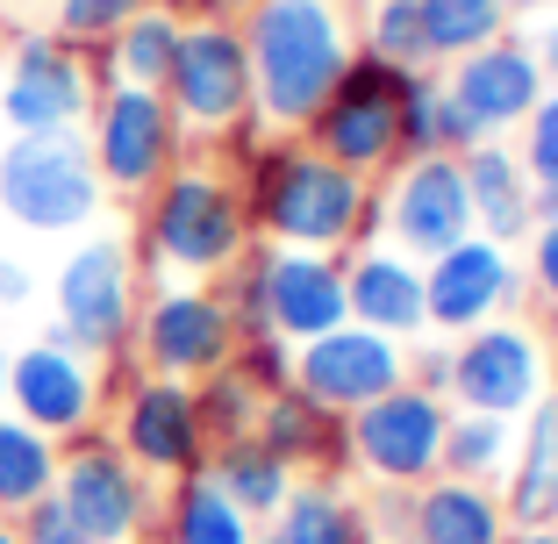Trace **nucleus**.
<instances>
[{
    "label": "nucleus",
    "mask_w": 558,
    "mask_h": 544,
    "mask_svg": "<svg viewBox=\"0 0 558 544\" xmlns=\"http://www.w3.org/2000/svg\"><path fill=\"white\" fill-rule=\"evenodd\" d=\"M122 459L144 466L150 480H186L208 466V430H201V401L186 379H158V373H136L130 387L116 395V430Z\"/></svg>",
    "instance_id": "dca6fc26"
},
{
    "label": "nucleus",
    "mask_w": 558,
    "mask_h": 544,
    "mask_svg": "<svg viewBox=\"0 0 558 544\" xmlns=\"http://www.w3.org/2000/svg\"><path fill=\"white\" fill-rule=\"evenodd\" d=\"M100 401H108L100 365L65 344H50V337H36V344H22L8 359V415L44 430L50 445H65L80 430H100Z\"/></svg>",
    "instance_id": "a211bd4d"
},
{
    "label": "nucleus",
    "mask_w": 558,
    "mask_h": 544,
    "mask_svg": "<svg viewBox=\"0 0 558 544\" xmlns=\"http://www.w3.org/2000/svg\"><path fill=\"white\" fill-rule=\"evenodd\" d=\"M544 395H551V359H544L537 323L501 315V323H487V330L451 337V379H444V401H451V409L523 423Z\"/></svg>",
    "instance_id": "1a4fd4ad"
},
{
    "label": "nucleus",
    "mask_w": 558,
    "mask_h": 544,
    "mask_svg": "<svg viewBox=\"0 0 558 544\" xmlns=\"http://www.w3.org/2000/svg\"><path fill=\"white\" fill-rule=\"evenodd\" d=\"M230 365L258 387V395H279V387L294 379V344H279V337H265V344H236Z\"/></svg>",
    "instance_id": "58836bf2"
},
{
    "label": "nucleus",
    "mask_w": 558,
    "mask_h": 544,
    "mask_svg": "<svg viewBox=\"0 0 558 544\" xmlns=\"http://www.w3.org/2000/svg\"><path fill=\"white\" fill-rule=\"evenodd\" d=\"M258 523L236 509L208 473H186V480H165L158 495V544H251Z\"/></svg>",
    "instance_id": "cd10ccee"
},
{
    "label": "nucleus",
    "mask_w": 558,
    "mask_h": 544,
    "mask_svg": "<svg viewBox=\"0 0 558 544\" xmlns=\"http://www.w3.org/2000/svg\"><path fill=\"white\" fill-rule=\"evenodd\" d=\"M8 359H15V351L0 344V409H8Z\"/></svg>",
    "instance_id": "8fccbe9b"
},
{
    "label": "nucleus",
    "mask_w": 558,
    "mask_h": 544,
    "mask_svg": "<svg viewBox=\"0 0 558 544\" xmlns=\"http://www.w3.org/2000/svg\"><path fill=\"white\" fill-rule=\"evenodd\" d=\"M515 158H523L530 186H551L558 180V86H544V100L530 108L523 130H515Z\"/></svg>",
    "instance_id": "e433bc0d"
},
{
    "label": "nucleus",
    "mask_w": 558,
    "mask_h": 544,
    "mask_svg": "<svg viewBox=\"0 0 558 544\" xmlns=\"http://www.w3.org/2000/svg\"><path fill=\"white\" fill-rule=\"evenodd\" d=\"M15 530H22V544H86V530L65 516V501H58V495L29 501V509L15 516Z\"/></svg>",
    "instance_id": "ea45409f"
},
{
    "label": "nucleus",
    "mask_w": 558,
    "mask_h": 544,
    "mask_svg": "<svg viewBox=\"0 0 558 544\" xmlns=\"http://www.w3.org/2000/svg\"><path fill=\"white\" fill-rule=\"evenodd\" d=\"M265 530L279 544H379L365 501L344 495V480H323V473H301L294 495L279 501V516Z\"/></svg>",
    "instance_id": "bb28decb"
},
{
    "label": "nucleus",
    "mask_w": 558,
    "mask_h": 544,
    "mask_svg": "<svg viewBox=\"0 0 558 544\" xmlns=\"http://www.w3.org/2000/svg\"><path fill=\"white\" fill-rule=\"evenodd\" d=\"M523 258L515 244H494V237H459L451 251L423 258V301H429V330L451 344L465 330H487L501 315L523 309Z\"/></svg>",
    "instance_id": "4468645a"
},
{
    "label": "nucleus",
    "mask_w": 558,
    "mask_h": 544,
    "mask_svg": "<svg viewBox=\"0 0 558 544\" xmlns=\"http://www.w3.org/2000/svg\"><path fill=\"white\" fill-rule=\"evenodd\" d=\"M530 215H537V222H558V180L551 186H530Z\"/></svg>",
    "instance_id": "de8ad7c7"
},
{
    "label": "nucleus",
    "mask_w": 558,
    "mask_h": 544,
    "mask_svg": "<svg viewBox=\"0 0 558 544\" xmlns=\"http://www.w3.org/2000/svg\"><path fill=\"white\" fill-rule=\"evenodd\" d=\"M65 516L86 530V544H136L158 523V480L144 466L122 459V445L108 430H80L58 445V487Z\"/></svg>",
    "instance_id": "6e6552de"
},
{
    "label": "nucleus",
    "mask_w": 558,
    "mask_h": 544,
    "mask_svg": "<svg viewBox=\"0 0 558 544\" xmlns=\"http://www.w3.org/2000/svg\"><path fill=\"white\" fill-rule=\"evenodd\" d=\"M359 50H373V58H387V65H401V72H423L429 44H423L415 0H373V8H365V29H359Z\"/></svg>",
    "instance_id": "72a5a7b5"
},
{
    "label": "nucleus",
    "mask_w": 558,
    "mask_h": 544,
    "mask_svg": "<svg viewBox=\"0 0 558 544\" xmlns=\"http://www.w3.org/2000/svg\"><path fill=\"white\" fill-rule=\"evenodd\" d=\"M0 44H8V15H0Z\"/></svg>",
    "instance_id": "6e6d98bb"
},
{
    "label": "nucleus",
    "mask_w": 558,
    "mask_h": 544,
    "mask_svg": "<svg viewBox=\"0 0 558 544\" xmlns=\"http://www.w3.org/2000/svg\"><path fill=\"white\" fill-rule=\"evenodd\" d=\"M201 473H208L215 487H222V495H230V501H236V509H244L258 530L279 516V501L294 495V480H301L294 466H279L272 451L258 445V437H230V445H215Z\"/></svg>",
    "instance_id": "c85d7f7f"
},
{
    "label": "nucleus",
    "mask_w": 558,
    "mask_h": 544,
    "mask_svg": "<svg viewBox=\"0 0 558 544\" xmlns=\"http://www.w3.org/2000/svg\"><path fill=\"white\" fill-rule=\"evenodd\" d=\"M344 301H351V323L395 337V344H415L429 337V301H423V258L395 251L387 237L344 258Z\"/></svg>",
    "instance_id": "412c9836"
},
{
    "label": "nucleus",
    "mask_w": 558,
    "mask_h": 544,
    "mask_svg": "<svg viewBox=\"0 0 558 544\" xmlns=\"http://www.w3.org/2000/svg\"><path fill=\"white\" fill-rule=\"evenodd\" d=\"M444 94L473 116V130L487 136V144H509V136L530 122V108L544 100L537 50H530L523 36H501V44L473 50V58H459V65H444Z\"/></svg>",
    "instance_id": "6ab92c4d"
},
{
    "label": "nucleus",
    "mask_w": 558,
    "mask_h": 544,
    "mask_svg": "<svg viewBox=\"0 0 558 544\" xmlns=\"http://www.w3.org/2000/svg\"><path fill=\"white\" fill-rule=\"evenodd\" d=\"M537 50V72H544V86H558V22L544 29V44H530Z\"/></svg>",
    "instance_id": "a18cd8bd"
},
{
    "label": "nucleus",
    "mask_w": 558,
    "mask_h": 544,
    "mask_svg": "<svg viewBox=\"0 0 558 544\" xmlns=\"http://www.w3.org/2000/svg\"><path fill=\"white\" fill-rule=\"evenodd\" d=\"M501 509L509 523H558V395H544L537 409L515 423V459L501 473Z\"/></svg>",
    "instance_id": "b1692460"
},
{
    "label": "nucleus",
    "mask_w": 558,
    "mask_h": 544,
    "mask_svg": "<svg viewBox=\"0 0 558 544\" xmlns=\"http://www.w3.org/2000/svg\"><path fill=\"white\" fill-rule=\"evenodd\" d=\"M58 487V445L22 415H0V516H22Z\"/></svg>",
    "instance_id": "7c9ffc66"
},
{
    "label": "nucleus",
    "mask_w": 558,
    "mask_h": 544,
    "mask_svg": "<svg viewBox=\"0 0 558 544\" xmlns=\"http://www.w3.org/2000/svg\"><path fill=\"white\" fill-rule=\"evenodd\" d=\"M80 136L94 150L100 194H116V201H144L172 166H186L180 116L165 108V94H144V86H100Z\"/></svg>",
    "instance_id": "0eeeda50"
},
{
    "label": "nucleus",
    "mask_w": 558,
    "mask_h": 544,
    "mask_svg": "<svg viewBox=\"0 0 558 544\" xmlns=\"http://www.w3.org/2000/svg\"><path fill=\"white\" fill-rule=\"evenodd\" d=\"M180 29H186L180 8H144V15H130L108 44L94 50V80L100 86H144V94H165V72H172V58H180Z\"/></svg>",
    "instance_id": "a878e982"
},
{
    "label": "nucleus",
    "mask_w": 558,
    "mask_h": 544,
    "mask_svg": "<svg viewBox=\"0 0 558 544\" xmlns=\"http://www.w3.org/2000/svg\"><path fill=\"white\" fill-rule=\"evenodd\" d=\"M100 172L80 130L8 136L0 144V215L29 237H80L100 215Z\"/></svg>",
    "instance_id": "20e7f679"
},
{
    "label": "nucleus",
    "mask_w": 558,
    "mask_h": 544,
    "mask_svg": "<svg viewBox=\"0 0 558 544\" xmlns=\"http://www.w3.org/2000/svg\"><path fill=\"white\" fill-rule=\"evenodd\" d=\"M236 186H244L251 237L272 244V251H329V258H351V251L387 237L379 186L344 172V166H329L323 150H308L301 136L265 144Z\"/></svg>",
    "instance_id": "f257e3e1"
},
{
    "label": "nucleus",
    "mask_w": 558,
    "mask_h": 544,
    "mask_svg": "<svg viewBox=\"0 0 558 544\" xmlns=\"http://www.w3.org/2000/svg\"><path fill=\"white\" fill-rule=\"evenodd\" d=\"M444 423H451V401H444V395H423V387H395V395H379L373 409L344 415L351 466H359L373 487L415 495L423 480H437V473H444Z\"/></svg>",
    "instance_id": "9b49d317"
},
{
    "label": "nucleus",
    "mask_w": 558,
    "mask_h": 544,
    "mask_svg": "<svg viewBox=\"0 0 558 544\" xmlns=\"http://www.w3.org/2000/svg\"><path fill=\"white\" fill-rule=\"evenodd\" d=\"M165 8H180L186 22H194V15H208V22H244L258 0H165Z\"/></svg>",
    "instance_id": "37998d69"
},
{
    "label": "nucleus",
    "mask_w": 558,
    "mask_h": 544,
    "mask_svg": "<svg viewBox=\"0 0 558 544\" xmlns=\"http://www.w3.org/2000/svg\"><path fill=\"white\" fill-rule=\"evenodd\" d=\"M165 108L180 116L186 144L194 136H222L251 122V50L236 22H208L194 15L180 29V58L165 72Z\"/></svg>",
    "instance_id": "9d476101"
},
{
    "label": "nucleus",
    "mask_w": 558,
    "mask_h": 544,
    "mask_svg": "<svg viewBox=\"0 0 558 544\" xmlns=\"http://www.w3.org/2000/svg\"><path fill=\"white\" fill-rule=\"evenodd\" d=\"M136 544H144V537H136Z\"/></svg>",
    "instance_id": "4d7b16f0"
},
{
    "label": "nucleus",
    "mask_w": 558,
    "mask_h": 544,
    "mask_svg": "<svg viewBox=\"0 0 558 544\" xmlns=\"http://www.w3.org/2000/svg\"><path fill=\"white\" fill-rule=\"evenodd\" d=\"M236 29L251 50V116L272 136H301L359 50L344 0H258Z\"/></svg>",
    "instance_id": "f03ea898"
},
{
    "label": "nucleus",
    "mask_w": 558,
    "mask_h": 544,
    "mask_svg": "<svg viewBox=\"0 0 558 544\" xmlns=\"http://www.w3.org/2000/svg\"><path fill=\"white\" fill-rule=\"evenodd\" d=\"M130 351L144 373L158 379H208L236 359V330H230V309L215 301V287H186V280H165L150 301H136V330Z\"/></svg>",
    "instance_id": "f8f14e48"
},
{
    "label": "nucleus",
    "mask_w": 558,
    "mask_h": 544,
    "mask_svg": "<svg viewBox=\"0 0 558 544\" xmlns=\"http://www.w3.org/2000/svg\"><path fill=\"white\" fill-rule=\"evenodd\" d=\"M29 294H36V273H29V258H15V251H0V309H22Z\"/></svg>",
    "instance_id": "79ce46f5"
},
{
    "label": "nucleus",
    "mask_w": 558,
    "mask_h": 544,
    "mask_svg": "<svg viewBox=\"0 0 558 544\" xmlns=\"http://www.w3.org/2000/svg\"><path fill=\"white\" fill-rule=\"evenodd\" d=\"M509 459H515V423L451 409V423H444V473L451 480H480V487H501Z\"/></svg>",
    "instance_id": "2f4dec72"
},
{
    "label": "nucleus",
    "mask_w": 558,
    "mask_h": 544,
    "mask_svg": "<svg viewBox=\"0 0 558 544\" xmlns=\"http://www.w3.org/2000/svg\"><path fill=\"white\" fill-rule=\"evenodd\" d=\"M8 8H50V0H0V15H8Z\"/></svg>",
    "instance_id": "603ef678"
},
{
    "label": "nucleus",
    "mask_w": 558,
    "mask_h": 544,
    "mask_svg": "<svg viewBox=\"0 0 558 544\" xmlns=\"http://www.w3.org/2000/svg\"><path fill=\"white\" fill-rule=\"evenodd\" d=\"M251 544H279V537H272V530H258V537H251Z\"/></svg>",
    "instance_id": "5fc2aeb1"
},
{
    "label": "nucleus",
    "mask_w": 558,
    "mask_h": 544,
    "mask_svg": "<svg viewBox=\"0 0 558 544\" xmlns=\"http://www.w3.org/2000/svg\"><path fill=\"white\" fill-rule=\"evenodd\" d=\"M144 8H165V0H50V36L94 58V50L108 44L130 15H144Z\"/></svg>",
    "instance_id": "f704fd0d"
},
{
    "label": "nucleus",
    "mask_w": 558,
    "mask_h": 544,
    "mask_svg": "<svg viewBox=\"0 0 558 544\" xmlns=\"http://www.w3.org/2000/svg\"><path fill=\"white\" fill-rule=\"evenodd\" d=\"M258 244L244 215V186L222 166H172L136 208V258L158 280H186V287H215L244 251Z\"/></svg>",
    "instance_id": "7ed1b4c3"
},
{
    "label": "nucleus",
    "mask_w": 558,
    "mask_h": 544,
    "mask_svg": "<svg viewBox=\"0 0 558 544\" xmlns=\"http://www.w3.org/2000/svg\"><path fill=\"white\" fill-rule=\"evenodd\" d=\"M523 287L544 301V315H558V222H537L523 237Z\"/></svg>",
    "instance_id": "4c0bfd02"
},
{
    "label": "nucleus",
    "mask_w": 558,
    "mask_h": 544,
    "mask_svg": "<svg viewBox=\"0 0 558 544\" xmlns=\"http://www.w3.org/2000/svg\"><path fill=\"white\" fill-rule=\"evenodd\" d=\"M401 80L409 72L373 58V50H351L344 80L329 86V100L315 108V122L301 130V144L323 150L329 166L359 172V180H387L401 166Z\"/></svg>",
    "instance_id": "39448f33"
},
{
    "label": "nucleus",
    "mask_w": 558,
    "mask_h": 544,
    "mask_svg": "<svg viewBox=\"0 0 558 544\" xmlns=\"http://www.w3.org/2000/svg\"><path fill=\"white\" fill-rule=\"evenodd\" d=\"M379 530H395V537H401V530H409V495H395V487H387V495H379V516H373V537H379Z\"/></svg>",
    "instance_id": "c03bdc74"
},
{
    "label": "nucleus",
    "mask_w": 558,
    "mask_h": 544,
    "mask_svg": "<svg viewBox=\"0 0 558 544\" xmlns=\"http://www.w3.org/2000/svg\"><path fill=\"white\" fill-rule=\"evenodd\" d=\"M0 544H22V530H15V516H0Z\"/></svg>",
    "instance_id": "3c124183"
},
{
    "label": "nucleus",
    "mask_w": 558,
    "mask_h": 544,
    "mask_svg": "<svg viewBox=\"0 0 558 544\" xmlns=\"http://www.w3.org/2000/svg\"><path fill=\"white\" fill-rule=\"evenodd\" d=\"M501 544H558V523H509V537H501Z\"/></svg>",
    "instance_id": "49530a36"
},
{
    "label": "nucleus",
    "mask_w": 558,
    "mask_h": 544,
    "mask_svg": "<svg viewBox=\"0 0 558 544\" xmlns=\"http://www.w3.org/2000/svg\"><path fill=\"white\" fill-rule=\"evenodd\" d=\"M465 172V194H473V230L494 237V244H523L537 230V215H530V172L515 158V144H480L459 158Z\"/></svg>",
    "instance_id": "393cba45"
},
{
    "label": "nucleus",
    "mask_w": 558,
    "mask_h": 544,
    "mask_svg": "<svg viewBox=\"0 0 558 544\" xmlns=\"http://www.w3.org/2000/svg\"><path fill=\"white\" fill-rule=\"evenodd\" d=\"M94 58L58 44L50 29L8 36V80H0V122L15 136H50V130H86L94 116Z\"/></svg>",
    "instance_id": "ddd939ff"
},
{
    "label": "nucleus",
    "mask_w": 558,
    "mask_h": 544,
    "mask_svg": "<svg viewBox=\"0 0 558 544\" xmlns=\"http://www.w3.org/2000/svg\"><path fill=\"white\" fill-rule=\"evenodd\" d=\"M265 451H272L279 466H294V473H323L337 480L351 466V445H344V415L315 409L301 387H279V395H265L258 409V430H251Z\"/></svg>",
    "instance_id": "5701e85b"
},
{
    "label": "nucleus",
    "mask_w": 558,
    "mask_h": 544,
    "mask_svg": "<svg viewBox=\"0 0 558 544\" xmlns=\"http://www.w3.org/2000/svg\"><path fill=\"white\" fill-rule=\"evenodd\" d=\"M379 215H387V244L409 251V258H437L459 237H473V194H465L459 158L451 150L401 158L379 186Z\"/></svg>",
    "instance_id": "f3484780"
},
{
    "label": "nucleus",
    "mask_w": 558,
    "mask_h": 544,
    "mask_svg": "<svg viewBox=\"0 0 558 544\" xmlns=\"http://www.w3.org/2000/svg\"><path fill=\"white\" fill-rule=\"evenodd\" d=\"M409 544H501L509 537V509H501V487H480V480H423L409 495Z\"/></svg>",
    "instance_id": "4be33fe9"
},
{
    "label": "nucleus",
    "mask_w": 558,
    "mask_h": 544,
    "mask_svg": "<svg viewBox=\"0 0 558 544\" xmlns=\"http://www.w3.org/2000/svg\"><path fill=\"white\" fill-rule=\"evenodd\" d=\"M429 150H444V80L423 65L401 80V158H429Z\"/></svg>",
    "instance_id": "c9c22d12"
},
{
    "label": "nucleus",
    "mask_w": 558,
    "mask_h": 544,
    "mask_svg": "<svg viewBox=\"0 0 558 544\" xmlns=\"http://www.w3.org/2000/svg\"><path fill=\"white\" fill-rule=\"evenodd\" d=\"M415 15H423L429 65H459V58H473V50L509 36L515 8L509 0H415Z\"/></svg>",
    "instance_id": "c756f323"
},
{
    "label": "nucleus",
    "mask_w": 558,
    "mask_h": 544,
    "mask_svg": "<svg viewBox=\"0 0 558 544\" xmlns=\"http://www.w3.org/2000/svg\"><path fill=\"white\" fill-rule=\"evenodd\" d=\"M509 8H558V0H509Z\"/></svg>",
    "instance_id": "864d4df0"
},
{
    "label": "nucleus",
    "mask_w": 558,
    "mask_h": 544,
    "mask_svg": "<svg viewBox=\"0 0 558 544\" xmlns=\"http://www.w3.org/2000/svg\"><path fill=\"white\" fill-rule=\"evenodd\" d=\"M544 359H551V395H558V315H544Z\"/></svg>",
    "instance_id": "09e8293b"
},
{
    "label": "nucleus",
    "mask_w": 558,
    "mask_h": 544,
    "mask_svg": "<svg viewBox=\"0 0 558 544\" xmlns=\"http://www.w3.org/2000/svg\"><path fill=\"white\" fill-rule=\"evenodd\" d=\"M287 387H301V395L329 415H359V409H373L379 395L409 387V344L365 330V323H337V330L294 344V379H287Z\"/></svg>",
    "instance_id": "2eb2a0df"
},
{
    "label": "nucleus",
    "mask_w": 558,
    "mask_h": 544,
    "mask_svg": "<svg viewBox=\"0 0 558 544\" xmlns=\"http://www.w3.org/2000/svg\"><path fill=\"white\" fill-rule=\"evenodd\" d=\"M194 401H201V430H208V445H230V437H251L258 430V409L265 395L251 387L236 365H222V373L194 379Z\"/></svg>",
    "instance_id": "473e14b6"
},
{
    "label": "nucleus",
    "mask_w": 558,
    "mask_h": 544,
    "mask_svg": "<svg viewBox=\"0 0 558 544\" xmlns=\"http://www.w3.org/2000/svg\"><path fill=\"white\" fill-rule=\"evenodd\" d=\"M58 323L50 344L80 351V359H130V330H136V251L122 237H86L65 265H58Z\"/></svg>",
    "instance_id": "423d86ee"
},
{
    "label": "nucleus",
    "mask_w": 558,
    "mask_h": 544,
    "mask_svg": "<svg viewBox=\"0 0 558 544\" xmlns=\"http://www.w3.org/2000/svg\"><path fill=\"white\" fill-rule=\"evenodd\" d=\"M265 323H272L279 344H308V337L351 323L344 258H329V251H272L265 244Z\"/></svg>",
    "instance_id": "aec40b11"
},
{
    "label": "nucleus",
    "mask_w": 558,
    "mask_h": 544,
    "mask_svg": "<svg viewBox=\"0 0 558 544\" xmlns=\"http://www.w3.org/2000/svg\"><path fill=\"white\" fill-rule=\"evenodd\" d=\"M444 379H451V344L409 351V387H423V395H444Z\"/></svg>",
    "instance_id": "a19ab883"
}]
</instances>
